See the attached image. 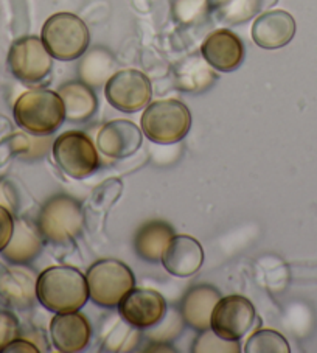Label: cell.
Segmentation results:
<instances>
[{"label":"cell","instance_id":"obj_1","mask_svg":"<svg viewBox=\"0 0 317 353\" xmlns=\"http://www.w3.org/2000/svg\"><path fill=\"white\" fill-rule=\"evenodd\" d=\"M38 301L48 312L73 313L90 299L88 279L72 266H52L38 276Z\"/></svg>","mask_w":317,"mask_h":353},{"label":"cell","instance_id":"obj_2","mask_svg":"<svg viewBox=\"0 0 317 353\" xmlns=\"http://www.w3.org/2000/svg\"><path fill=\"white\" fill-rule=\"evenodd\" d=\"M13 115L17 126L32 136L48 137L65 120L63 99L50 89H33L16 100Z\"/></svg>","mask_w":317,"mask_h":353},{"label":"cell","instance_id":"obj_3","mask_svg":"<svg viewBox=\"0 0 317 353\" xmlns=\"http://www.w3.org/2000/svg\"><path fill=\"white\" fill-rule=\"evenodd\" d=\"M36 224L45 241L52 245H69L83 232V205L69 194H54L42 205Z\"/></svg>","mask_w":317,"mask_h":353},{"label":"cell","instance_id":"obj_4","mask_svg":"<svg viewBox=\"0 0 317 353\" xmlns=\"http://www.w3.org/2000/svg\"><path fill=\"white\" fill-rule=\"evenodd\" d=\"M41 39L54 59L75 61L88 52L90 34L76 14L57 13L45 21Z\"/></svg>","mask_w":317,"mask_h":353},{"label":"cell","instance_id":"obj_5","mask_svg":"<svg viewBox=\"0 0 317 353\" xmlns=\"http://www.w3.org/2000/svg\"><path fill=\"white\" fill-rule=\"evenodd\" d=\"M192 112L187 105L174 100L151 103L142 115V131L151 142L158 145L178 143L190 131Z\"/></svg>","mask_w":317,"mask_h":353},{"label":"cell","instance_id":"obj_6","mask_svg":"<svg viewBox=\"0 0 317 353\" xmlns=\"http://www.w3.org/2000/svg\"><path fill=\"white\" fill-rule=\"evenodd\" d=\"M89 296L101 308L117 307L120 301L136 287L131 268L115 259H101L88 271Z\"/></svg>","mask_w":317,"mask_h":353},{"label":"cell","instance_id":"obj_7","mask_svg":"<svg viewBox=\"0 0 317 353\" xmlns=\"http://www.w3.org/2000/svg\"><path fill=\"white\" fill-rule=\"evenodd\" d=\"M57 165L73 179H84L100 167L99 150L83 131H65L53 142Z\"/></svg>","mask_w":317,"mask_h":353},{"label":"cell","instance_id":"obj_8","mask_svg":"<svg viewBox=\"0 0 317 353\" xmlns=\"http://www.w3.org/2000/svg\"><path fill=\"white\" fill-rule=\"evenodd\" d=\"M8 65L17 80L36 84L50 75L53 57L38 36H23L10 47Z\"/></svg>","mask_w":317,"mask_h":353},{"label":"cell","instance_id":"obj_9","mask_svg":"<svg viewBox=\"0 0 317 353\" xmlns=\"http://www.w3.org/2000/svg\"><path fill=\"white\" fill-rule=\"evenodd\" d=\"M109 105L117 111L132 114L146 108L151 101L152 86L150 78L136 69L119 70L105 84Z\"/></svg>","mask_w":317,"mask_h":353},{"label":"cell","instance_id":"obj_10","mask_svg":"<svg viewBox=\"0 0 317 353\" xmlns=\"http://www.w3.org/2000/svg\"><path fill=\"white\" fill-rule=\"evenodd\" d=\"M255 307L245 296L232 294L221 297L213 308L210 330L227 341H240L255 324Z\"/></svg>","mask_w":317,"mask_h":353},{"label":"cell","instance_id":"obj_11","mask_svg":"<svg viewBox=\"0 0 317 353\" xmlns=\"http://www.w3.org/2000/svg\"><path fill=\"white\" fill-rule=\"evenodd\" d=\"M119 313L134 328H151L167 314V301L150 288H132L119 303Z\"/></svg>","mask_w":317,"mask_h":353},{"label":"cell","instance_id":"obj_12","mask_svg":"<svg viewBox=\"0 0 317 353\" xmlns=\"http://www.w3.org/2000/svg\"><path fill=\"white\" fill-rule=\"evenodd\" d=\"M38 276L23 265H14L0 272V303L7 308L25 312L38 299Z\"/></svg>","mask_w":317,"mask_h":353},{"label":"cell","instance_id":"obj_13","mask_svg":"<svg viewBox=\"0 0 317 353\" xmlns=\"http://www.w3.org/2000/svg\"><path fill=\"white\" fill-rule=\"evenodd\" d=\"M201 54L218 72H234L245 59V44L227 28L216 30L204 39Z\"/></svg>","mask_w":317,"mask_h":353},{"label":"cell","instance_id":"obj_14","mask_svg":"<svg viewBox=\"0 0 317 353\" xmlns=\"http://www.w3.org/2000/svg\"><path fill=\"white\" fill-rule=\"evenodd\" d=\"M143 134L131 120H112L101 128L96 147L111 159H126L140 148Z\"/></svg>","mask_w":317,"mask_h":353},{"label":"cell","instance_id":"obj_15","mask_svg":"<svg viewBox=\"0 0 317 353\" xmlns=\"http://www.w3.org/2000/svg\"><path fill=\"white\" fill-rule=\"evenodd\" d=\"M296 21L288 11H265L252 26V39L265 50H277L288 46L296 34Z\"/></svg>","mask_w":317,"mask_h":353},{"label":"cell","instance_id":"obj_16","mask_svg":"<svg viewBox=\"0 0 317 353\" xmlns=\"http://www.w3.org/2000/svg\"><path fill=\"white\" fill-rule=\"evenodd\" d=\"M50 336L58 352L76 353L88 347L92 327L86 316L73 313H57L50 322Z\"/></svg>","mask_w":317,"mask_h":353},{"label":"cell","instance_id":"obj_17","mask_svg":"<svg viewBox=\"0 0 317 353\" xmlns=\"http://www.w3.org/2000/svg\"><path fill=\"white\" fill-rule=\"evenodd\" d=\"M162 265L176 277H190L204 263V249L190 235H174L162 255Z\"/></svg>","mask_w":317,"mask_h":353},{"label":"cell","instance_id":"obj_18","mask_svg":"<svg viewBox=\"0 0 317 353\" xmlns=\"http://www.w3.org/2000/svg\"><path fill=\"white\" fill-rule=\"evenodd\" d=\"M219 299H221V293L213 285H194L182 299V321L196 332L209 330L213 308Z\"/></svg>","mask_w":317,"mask_h":353},{"label":"cell","instance_id":"obj_19","mask_svg":"<svg viewBox=\"0 0 317 353\" xmlns=\"http://www.w3.org/2000/svg\"><path fill=\"white\" fill-rule=\"evenodd\" d=\"M44 241L38 224L27 218H19V220H14L13 236L0 254L10 263L27 265L41 254Z\"/></svg>","mask_w":317,"mask_h":353},{"label":"cell","instance_id":"obj_20","mask_svg":"<svg viewBox=\"0 0 317 353\" xmlns=\"http://www.w3.org/2000/svg\"><path fill=\"white\" fill-rule=\"evenodd\" d=\"M173 80L174 86L182 92L201 94L215 84L218 75L203 54L193 53L174 64Z\"/></svg>","mask_w":317,"mask_h":353},{"label":"cell","instance_id":"obj_21","mask_svg":"<svg viewBox=\"0 0 317 353\" xmlns=\"http://www.w3.org/2000/svg\"><path fill=\"white\" fill-rule=\"evenodd\" d=\"M174 229L162 220H152L142 224L134 236V251L140 259L150 263L162 260L170 240L173 239Z\"/></svg>","mask_w":317,"mask_h":353},{"label":"cell","instance_id":"obj_22","mask_svg":"<svg viewBox=\"0 0 317 353\" xmlns=\"http://www.w3.org/2000/svg\"><path fill=\"white\" fill-rule=\"evenodd\" d=\"M58 94L64 103L65 119L72 123L88 121L99 108V99L94 89L83 81L65 83L59 88Z\"/></svg>","mask_w":317,"mask_h":353},{"label":"cell","instance_id":"obj_23","mask_svg":"<svg viewBox=\"0 0 317 353\" xmlns=\"http://www.w3.org/2000/svg\"><path fill=\"white\" fill-rule=\"evenodd\" d=\"M117 63L112 53L103 47H95L84 54L78 67V74L83 83L90 88H99L106 84V81L115 74Z\"/></svg>","mask_w":317,"mask_h":353},{"label":"cell","instance_id":"obj_24","mask_svg":"<svg viewBox=\"0 0 317 353\" xmlns=\"http://www.w3.org/2000/svg\"><path fill=\"white\" fill-rule=\"evenodd\" d=\"M276 2L277 0H215L213 10L219 22L225 26H240Z\"/></svg>","mask_w":317,"mask_h":353},{"label":"cell","instance_id":"obj_25","mask_svg":"<svg viewBox=\"0 0 317 353\" xmlns=\"http://www.w3.org/2000/svg\"><path fill=\"white\" fill-rule=\"evenodd\" d=\"M246 353H289L288 341L276 330H257L245 344Z\"/></svg>","mask_w":317,"mask_h":353},{"label":"cell","instance_id":"obj_26","mask_svg":"<svg viewBox=\"0 0 317 353\" xmlns=\"http://www.w3.org/2000/svg\"><path fill=\"white\" fill-rule=\"evenodd\" d=\"M210 8V0H174L172 11L176 22L192 27L203 22L209 16Z\"/></svg>","mask_w":317,"mask_h":353},{"label":"cell","instance_id":"obj_27","mask_svg":"<svg viewBox=\"0 0 317 353\" xmlns=\"http://www.w3.org/2000/svg\"><path fill=\"white\" fill-rule=\"evenodd\" d=\"M8 147L14 156L23 159H38L47 153L48 139L45 140L44 136L30 137L23 132H17L8 139Z\"/></svg>","mask_w":317,"mask_h":353},{"label":"cell","instance_id":"obj_28","mask_svg":"<svg viewBox=\"0 0 317 353\" xmlns=\"http://www.w3.org/2000/svg\"><path fill=\"white\" fill-rule=\"evenodd\" d=\"M121 192H123V184L117 178H111L101 182L90 194V207L95 212H106L117 203Z\"/></svg>","mask_w":317,"mask_h":353},{"label":"cell","instance_id":"obj_29","mask_svg":"<svg viewBox=\"0 0 317 353\" xmlns=\"http://www.w3.org/2000/svg\"><path fill=\"white\" fill-rule=\"evenodd\" d=\"M193 352L198 353H207V352H229V353H238L241 352V347L238 341H227L216 336L212 330H204L199 332V336L194 341Z\"/></svg>","mask_w":317,"mask_h":353},{"label":"cell","instance_id":"obj_30","mask_svg":"<svg viewBox=\"0 0 317 353\" xmlns=\"http://www.w3.org/2000/svg\"><path fill=\"white\" fill-rule=\"evenodd\" d=\"M21 336V324L17 316L7 308H0V352Z\"/></svg>","mask_w":317,"mask_h":353},{"label":"cell","instance_id":"obj_31","mask_svg":"<svg viewBox=\"0 0 317 353\" xmlns=\"http://www.w3.org/2000/svg\"><path fill=\"white\" fill-rule=\"evenodd\" d=\"M13 230H14L13 212L8 210L7 207L0 205V252L7 248L11 236H13Z\"/></svg>","mask_w":317,"mask_h":353},{"label":"cell","instance_id":"obj_32","mask_svg":"<svg viewBox=\"0 0 317 353\" xmlns=\"http://www.w3.org/2000/svg\"><path fill=\"white\" fill-rule=\"evenodd\" d=\"M0 205L7 207L8 210H16L17 207V194L10 182L0 179Z\"/></svg>","mask_w":317,"mask_h":353},{"label":"cell","instance_id":"obj_33","mask_svg":"<svg viewBox=\"0 0 317 353\" xmlns=\"http://www.w3.org/2000/svg\"><path fill=\"white\" fill-rule=\"evenodd\" d=\"M3 352H32V353H36V352H39V349H38V345L32 343V341L19 336V338H16L13 343L5 347Z\"/></svg>","mask_w":317,"mask_h":353}]
</instances>
